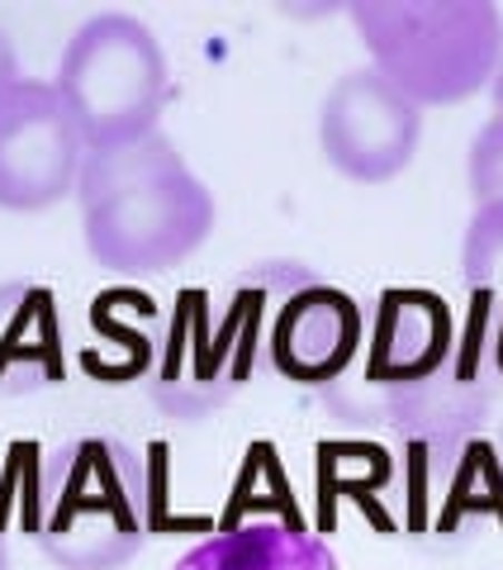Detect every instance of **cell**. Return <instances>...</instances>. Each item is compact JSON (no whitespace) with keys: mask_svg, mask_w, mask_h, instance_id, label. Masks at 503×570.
Instances as JSON below:
<instances>
[{"mask_svg":"<svg viewBox=\"0 0 503 570\" xmlns=\"http://www.w3.org/2000/svg\"><path fill=\"white\" fill-rule=\"evenodd\" d=\"M490 343H494V356L503 366V299H499V318H494V337H490Z\"/></svg>","mask_w":503,"mask_h":570,"instance_id":"5bb4252c","label":"cell"},{"mask_svg":"<svg viewBox=\"0 0 503 570\" xmlns=\"http://www.w3.org/2000/svg\"><path fill=\"white\" fill-rule=\"evenodd\" d=\"M77 200L86 253L119 276L171 272L214 228V190L161 129L86 153Z\"/></svg>","mask_w":503,"mask_h":570,"instance_id":"6da1fadb","label":"cell"},{"mask_svg":"<svg viewBox=\"0 0 503 570\" xmlns=\"http://www.w3.org/2000/svg\"><path fill=\"white\" fill-rule=\"evenodd\" d=\"M465 176H471L475 205L503 200V115H494V119L475 134L471 157H465Z\"/></svg>","mask_w":503,"mask_h":570,"instance_id":"8fae6325","label":"cell"},{"mask_svg":"<svg viewBox=\"0 0 503 570\" xmlns=\"http://www.w3.org/2000/svg\"><path fill=\"white\" fill-rule=\"evenodd\" d=\"M14 77H20V67H14V43H10V33L0 29V86H10Z\"/></svg>","mask_w":503,"mask_h":570,"instance_id":"7c38bea8","label":"cell"},{"mask_svg":"<svg viewBox=\"0 0 503 570\" xmlns=\"http://www.w3.org/2000/svg\"><path fill=\"white\" fill-rule=\"evenodd\" d=\"M52 86H58L86 153H100L152 134L171 81L157 33L134 14L105 10L67 39Z\"/></svg>","mask_w":503,"mask_h":570,"instance_id":"3957f363","label":"cell"},{"mask_svg":"<svg viewBox=\"0 0 503 570\" xmlns=\"http://www.w3.org/2000/svg\"><path fill=\"white\" fill-rule=\"evenodd\" d=\"M490 91H494V115H503V52H499V67H494Z\"/></svg>","mask_w":503,"mask_h":570,"instance_id":"4fadbf2b","label":"cell"},{"mask_svg":"<svg viewBox=\"0 0 503 570\" xmlns=\"http://www.w3.org/2000/svg\"><path fill=\"white\" fill-rule=\"evenodd\" d=\"M0 570H6V542H0Z\"/></svg>","mask_w":503,"mask_h":570,"instance_id":"9a60e30c","label":"cell"},{"mask_svg":"<svg viewBox=\"0 0 503 570\" xmlns=\"http://www.w3.org/2000/svg\"><path fill=\"white\" fill-rule=\"evenodd\" d=\"M67 570H110L142 547V466L115 438H77L58 452L39 528Z\"/></svg>","mask_w":503,"mask_h":570,"instance_id":"277c9868","label":"cell"},{"mask_svg":"<svg viewBox=\"0 0 503 570\" xmlns=\"http://www.w3.org/2000/svg\"><path fill=\"white\" fill-rule=\"evenodd\" d=\"M366 343V376L375 385H427L452 356V314L442 295L418 291V285H394L375 305Z\"/></svg>","mask_w":503,"mask_h":570,"instance_id":"ba28073f","label":"cell"},{"mask_svg":"<svg viewBox=\"0 0 503 570\" xmlns=\"http://www.w3.org/2000/svg\"><path fill=\"white\" fill-rule=\"evenodd\" d=\"M86 142L52 81L0 86V209H48L77 190Z\"/></svg>","mask_w":503,"mask_h":570,"instance_id":"5b68a950","label":"cell"},{"mask_svg":"<svg viewBox=\"0 0 503 570\" xmlns=\"http://www.w3.org/2000/svg\"><path fill=\"white\" fill-rule=\"evenodd\" d=\"M461 276L475 299H503V200L475 205V219L465 228Z\"/></svg>","mask_w":503,"mask_h":570,"instance_id":"30bf717a","label":"cell"},{"mask_svg":"<svg viewBox=\"0 0 503 570\" xmlns=\"http://www.w3.org/2000/svg\"><path fill=\"white\" fill-rule=\"evenodd\" d=\"M347 14L371 67L418 110L471 100L494 81L503 14L490 0H356Z\"/></svg>","mask_w":503,"mask_h":570,"instance_id":"7a4b0ae2","label":"cell"},{"mask_svg":"<svg viewBox=\"0 0 503 570\" xmlns=\"http://www.w3.org/2000/svg\"><path fill=\"white\" fill-rule=\"evenodd\" d=\"M62 376V318L43 285H0V390Z\"/></svg>","mask_w":503,"mask_h":570,"instance_id":"9c48e42d","label":"cell"},{"mask_svg":"<svg viewBox=\"0 0 503 570\" xmlns=\"http://www.w3.org/2000/svg\"><path fill=\"white\" fill-rule=\"evenodd\" d=\"M362 343H366L362 305L337 285L299 276L272 318V343L266 347H272L280 376L299 385H328L356 362Z\"/></svg>","mask_w":503,"mask_h":570,"instance_id":"52a82bcc","label":"cell"},{"mask_svg":"<svg viewBox=\"0 0 503 570\" xmlns=\"http://www.w3.org/2000/svg\"><path fill=\"white\" fill-rule=\"evenodd\" d=\"M423 138V110L400 96L375 67H356L333 81L318 110V148L347 181L400 176Z\"/></svg>","mask_w":503,"mask_h":570,"instance_id":"8992f818","label":"cell"}]
</instances>
